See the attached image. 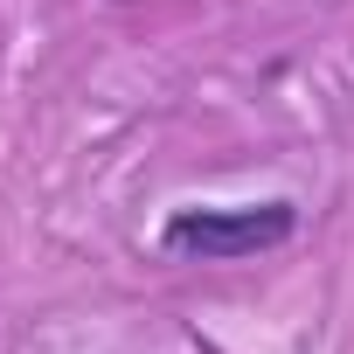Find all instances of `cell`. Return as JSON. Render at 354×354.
Masks as SVG:
<instances>
[{
    "instance_id": "1",
    "label": "cell",
    "mask_w": 354,
    "mask_h": 354,
    "mask_svg": "<svg viewBox=\"0 0 354 354\" xmlns=\"http://www.w3.org/2000/svg\"><path fill=\"white\" fill-rule=\"evenodd\" d=\"M292 230H299V209H292V202H250V209H181V216L160 230V243H167L174 257L243 264V257L278 250Z\"/></svg>"
}]
</instances>
